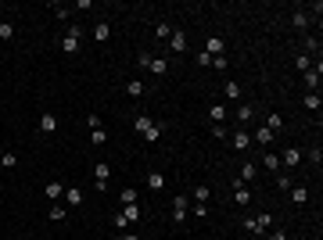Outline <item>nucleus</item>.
<instances>
[{
	"mask_svg": "<svg viewBox=\"0 0 323 240\" xmlns=\"http://www.w3.org/2000/svg\"><path fill=\"white\" fill-rule=\"evenodd\" d=\"M133 129L144 136L147 144H158V136H162V126L154 122V118H147V115H140V118H136V122H133Z\"/></svg>",
	"mask_w": 323,
	"mask_h": 240,
	"instance_id": "nucleus-1",
	"label": "nucleus"
},
{
	"mask_svg": "<svg viewBox=\"0 0 323 240\" xmlns=\"http://www.w3.org/2000/svg\"><path fill=\"white\" fill-rule=\"evenodd\" d=\"M244 229H248V233H255V237H266L273 229V215H270V211H262L258 219H244Z\"/></svg>",
	"mask_w": 323,
	"mask_h": 240,
	"instance_id": "nucleus-2",
	"label": "nucleus"
},
{
	"mask_svg": "<svg viewBox=\"0 0 323 240\" xmlns=\"http://www.w3.org/2000/svg\"><path fill=\"white\" fill-rule=\"evenodd\" d=\"M79 43H83V29H79V25H68L65 36H61V54H76Z\"/></svg>",
	"mask_w": 323,
	"mask_h": 240,
	"instance_id": "nucleus-3",
	"label": "nucleus"
},
{
	"mask_svg": "<svg viewBox=\"0 0 323 240\" xmlns=\"http://www.w3.org/2000/svg\"><path fill=\"white\" fill-rule=\"evenodd\" d=\"M230 187H234V205H237V208H248V205H252V190H248L241 179H234Z\"/></svg>",
	"mask_w": 323,
	"mask_h": 240,
	"instance_id": "nucleus-4",
	"label": "nucleus"
},
{
	"mask_svg": "<svg viewBox=\"0 0 323 240\" xmlns=\"http://www.w3.org/2000/svg\"><path fill=\"white\" fill-rule=\"evenodd\" d=\"M108 179H112V169H108L104 161H97L94 165V187L97 190H108Z\"/></svg>",
	"mask_w": 323,
	"mask_h": 240,
	"instance_id": "nucleus-5",
	"label": "nucleus"
},
{
	"mask_svg": "<svg viewBox=\"0 0 323 240\" xmlns=\"http://www.w3.org/2000/svg\"><path fill=\"white\" fill-rule=\"evenodd\" d=\"M320 79H323V64L316 61V68H309V72H306V86H309V94H320Z\"/></svg>",
	"mask_w": 323,
	"mask_h": 240,
	"instance_id": "nucleus-6",
	"label": "nucleus"
},
{
	"mask_svg": "<svg viewBox=\"0 0 323 240\" xmlns=\"http://www.w3.org/2000/svg\"><path fill=\"white\" fill-rule=\"evenodd\" d=\"M230 147H234V151H248V147H252V133H248V129H237V133L230 136Z\"/></svg>",
	"mask_w": 323,
	"mask_h": 240,
	"instance_id": "nucleus-7",
	"label": "nucleus"
},
{
	"mask_svg": "<svg viewBox=\"0 0 323 240\" xmlns=\"http://www.w3.org/2000/svg\"><path fill=\"white\" fill-rule=\"evenodd\" d=\"M187 215H190V201L187 197H176V201H172V223H183Z\"/></svg>",
	"mask_w": 323,
	"mask_h": 240,
	"instance_id": "nucleus-8",
	"label": "nucleus"
},
{
	"mask_svg": "<svg viewBox=\"0 0 323 240\" xmlns=\"http://www.w3.org/2000/svg\"><path fill=\"white\" fill-rule=\"evenodd\" d=\"M165 43L172 47V54H183V50H187V32H183V29H172V36H169Z\"/></svg>",
	"mask_w": 323,
	"mask_h": 240,
	"instance_id": "nucleus-9",
	"label": "nucleus"
},
{
	"mask_svg": "<svg viewBox=\"0 0 323 240\" xmlns=\"http://www.w3.org/2000/svg\"><path fill=\"white\" fill-rule=\"evenodd\" d=\"M288 165V169H294V165H302V151L298 147H288V151H280V169Z\"/></svg>",
	"mask_w": 323,
	"mask_h": 240,
	"instance_id": "nucleus-10",
	"label": "nucleus"
},
{
	"mask_svg": "<svg viewBox=\"0 0 323 240\" xmlns=\"http://www.w3.org/2000/svg\"><path fill=\"white\" fill-rule=\"evenodd\" d=\"M208 118H212V126H223L226 118H230V108L226 104H212L208 108Z\"/></svg>",
	"mask_w": 323,
	"mask_h": 240,
	"instance_id": "nucleus-11",
	"label": "nucleus"
},
{
	"mask_svg": "<svg viewBox=\"0 0 323 240\" xmlns=\"http://www.w3.org/2000/svg\"><path fill=\"white\" fill-rule=\"evenodd\" d=\"M252 144H255V147H270V144H273V133H270L266 126H255V133H252Z\"/></svg>",
	"mask_w": 323,
	"mask_h": 240,
	"instance_id": "nucleus-12",
	"label": "nucleus"
},
{
	"mask_svg": "<svg viewBox=\"0 0 323 240\" xmlns=\"http://www.w3.org/2000/svg\"><path fill=\"white\" fill-rule=\"evenodd\" d=\"M43 197H47V201H54V205H58V201L65 197V183H47V187H43Z\"/></svg>",
	"mask_w": 323,
	"mask_h": 240,
	"instance_id": "nucleus-13",
	"label": "nucleus"
},
{
	"mask_svg": "<svg viewBox=\"0 0 323 240\" xmlns=\"http://www.w3.org/2000/svg\"><path fill=\"white\" fill-rule=\"evenodd\" d=\"M65 205H68V208H79V205H83V190H79V187H65Z\"/></svg>",
	"mask_w": 323,
	"mask_h": 240,
	"instance_id": "nucleus-14",
	"label": "nucleus"
},
{
	"mask_svg": "<svg viewBox=\"0 0 323 240\" xmlns=\"http://www.w3.org/2000/svg\"><path fill=\"white\" fill-rule=\"evenodd\" d=\"M205 54H212V58H219V54H226V43L219 40V36H212V40H205Z\"/></svg>",
	"mask_w": 323,
	"mask_h": 240,
	"instance_id": "nucleus-15",
	"label": "nucleus"
},
{
	"mask_svg": "<svg viewBox=\"0 0 323 240\" xmlns=\"http://www.w3.org/2000/svg\"><path fill=\"white\" fill-rule=\"evenodd\" d=\"M144 187H147V190H165V176H162V172H147V176H144Z\"/></svg>",
	"mask_w": 323,
	"mask_h": 240,
	"instance_id": "nucleus-16",
	"label": "nucleus"
},
{
	"mask_svg": "<svg viewBox=\"0 0 323 240\" xmlns=\"http://www.w3.org/2000/svg\"><path fill=\"white\" fill-rule=\"evenodd\" d=\"M266 129L276 136V133L284 129V115H280V112H270V115H266Z\"/></svg>",
	"mask_w": 323,
	"mask_h": 240,
	"instance_id": "nucleus-17",
	"label": "nucleus"
},
{
	"mask_svg": "<svg viewBox=\"0 0 323 240\" xmlns=\"http://www.w3.org/2000/svg\"><path fill=\"white\" fill-rule=\"evenodd\" d=\"M258 179V165L255 161H244L241 165V183H255Z\"/></svg>",
	"mask_w": 323,
	"mask_h": 240,
	"instance_id": "nucleus-18",
	"label": "nucleus"
},
{
	"mask_svg": "<svg viewBox=\"0 0 323 240\" xmlns=\"http://www.w3.org/2000/svg\"><path fill=\"white\" fill-rule=\"evenodd\" d=\"M237 122H241V126H252V122H255V108H252V104H241V108H237Z\"/></svg>",
	"mask_w": 323,
	"mask_h": 240,
	"instance_id": "nucleus-19",
	"label": "nucleus"
},
{
	"mask_svg": "<svg viewBox=\"0 0 323 240\" xmlns=\"http://www.w3.org/2000/svg\"><path fill=\"white\" fill-rule=\"evenodd\" d=\"M40 133H58V118H54L51 112L40 115Z\"/></svg>",
	"mask_w": 323,
	"mask_h": 240,
	"instance_id": "nucleus-20",
	"label": "nucleus"
},
{
	"mask_svg": "<svg viewBox=\"0 0 323 240\" xmlns=\"http://www.w3.org/2000/svg\"><path fill=\"white\" fill-rule=\"evenodd\" d=\"M140 215H144L140 205H122V219L126 223H140Z\"/></svg>",
	"mask_w": 323,
	"mask_h": 240,
	"instance_id": "nucleus-21",
	"label": "nucleus"
},
{
	"mask_svg": "<svg viewBox=\"0 0 323 240\" xmlns=\"http://www.w3.org/2000/svg\"><path fill=\"white\" fill-rule=\"evenodd\" d=\"M147 72H151V76H165V72H169V61H165V58H151Z\"/></svg>",
	"mask_w": 323,
	"mask_h": 240,
	"instance_id": "nucleus-22",
	"label": "nucleus"
},
{
	"mask_svg": "<svg viewBox=\"0 0 323 240\" xmlns=\"http://www.w3.org/2000/svg\"><path fill=\"white\" fill-rule=\"evenodd\" d=\"M291 201H294V205H306V201H309V187H298V183H294V187H291Z\"/></svg>",
	"mask_w": 323,
	"mask_h": 240,
	"instance_id": "nucleus-23",
	"label": "nucleus"
},
{
	"mask_svg": "<svg viewBox=\"0 0 323 240\" xmlns=\"http://www.w3.org/2000/svg\"><path fill=\"white\" fill-rule=\"evenodd\" d=\"M90 144H94V147H104V144H108V129H104V126H101V129H90Z\"/></svg>",
	"mask_w": 323,
	"mask_h": 240,
	"instance_id": "nucleus-24",
	"label": "nucleus"
},
{
	"mask_svg": "<svg viewBox=\"0 0 323 240\" xmlns=\"http://www.w3.org/2000/svg\"><path fill=\"white\" fill-rule=\"evenodd\" d=\"M108 36H112V25H108V22H97V25H94V40H97V43H104Z\"/></svg>",
	"mask_w": 323,
	"mask_h": 240,
	"instance_id": "nucleus-25",
	"label": "nucleus"
},
{
	"mask_svg": "<svg viewBox=\"0 0 323 240\" xmlns=\"http://www.w3.org/2000/svg\"><path fill=\"white\" fill-rule=\"evenodd\" d=\"M47 219H51V223H65V219H68V208H61V205H51Z\"/></svg>",
	"mask_w": 323,
	"mask_h": 240,
	"instance_id": "nucleus-26",
	"label": "nucleus"
},
{
	"mask_svg": "<svg viewBox=\"0 0 323 240\" xmlns=\"http://www.w3.org/2000/svg\"><path fill=\"white\" fill-rule=\"evenodd\" d=\"M302 158H309L312 165H320V161H323V151H320V144H312L309 151H302Z\"/></svg>",
	"mask_w": 323,
	"mask_h": 240,
	"instance_id": "nucleus-27",
	"label": "nucleus"
},
{
	"mask_svg": "<svg viewBox=\"0 0 323 240\" xmlns=\"http://www.w3.org/2000/svg\"><path fill=\"white\" fill-rule=\"evenodd\" d=\"M126 94H129V97H144V82H140V79H129V82H126Z\"/></svg>",
	"mask_w": 323,
	"mask_h": 240,
	"instance_id": "nucleus-28",
	"label": "nucleus"
},
{
	"mask_svg": "<svg viewBox=\"0 0 323 240\" xmlns=\"http://www.w3.org/2000/svg\"><path fill=\"white\" fill-rule=\"evenodd\" d=\"M208 197H212L208 187H194V205H208Z\"/></svg>",
	"mask_w": 323,
	"mask_h": 240,
	"instance_id": "nucleus-29",
	"label": "nucleus"
},
{
	"mask_svg": "<svg viewBox=\"0 0 323 240\" xmlns=\"http://www.w3.org/2000/svg\"><path fill=\"white\" fill-rule=\"evenodd\" d=\"M262 165L270 172H280V154H262Z\"/></svg>",
	"mask_w": 323,
	"mask_h": 240,
	"instance_id": "nucleus-30",
	"label": "nucleus"
},
{
	"mask_svg": "<svg viewBox=\"0 0 323 240\" xmlns=\"http://www.w3.org/2000/svg\"><path fill=\"white\" fill-rule=\"evenodd\" d=\"M273 183H276V190H284V193L294 187V179H291V176H284V172H276V179H273Z\"/></svg>",
	"mask_w": 323,
	"mask_h": 240,
	"instance_id": "nucleus-31",
	"label": "nucleus"
},
{
	"mask_svg": "<svg viewBox=\"0 0 323 240\" xmlns=\"http://www.w3.org/2000/svg\"><path fill=\"white\" fill-rule=\"evenodd\" d=\"M154 36H158V40H169V36H172V25H169V22H158V25H154Z\"/></svg>",
	"mask_w": 323,
	"mask_h": 240,
	"instance_id": "nucleus-32",
	"label": "nucleus"
},
{
	"mask_svg": "<svg viewBox=\"0 0 323 240\" xmlns=\"http://www.w3.org/2000/svg\"><path fill=\"white\" fill-rule=\"evenodd\" d=\"M112 226H115V233H126V229H129V223L122 219V211H115V215H112Z\"/></svg>",
	"mask_w": 323,
	"mask_h": 240,
	"instance_id": "nucleus-33",
	"label": "nucleus"
},
{
	"mask_svg": "<svg viewBox=\"0 0 323 240\" xmlns=\"http://www.w3.org/2000/svg\"><path fill=\"white\" fill-rule=\"evenodd\" d=\"M51 11L58 15V22H68V7H65V4H58V0H54V4H51Z\"/></svg>",
	"mask_w": 323,
	"mask_h": 240,
	"instance_id": "nucleus-34",
	"label": "nucleus"
},
{
	"mask_svg": "<svg viewBox=\"0 0 323 240\" xmlns=\"http://www.w3.org/2000/svg\"><path fill=\"white\" fill-rule=\"evenodd\" d=\"M136 197H140L136 187H126V190H122V205H136Z\"/></svg>",
	"mask_w": 323,
	"mask_h": 240,
	"instance_id": "nucleus-35",
	"label": "nucleus"
},
{
	"mask_svg": "<svg viewBox=\"0 0 323 240\" xmlns=\"http://www.w3.org/2000/svg\"><path fill=\"white\" fill-rule=\"evenodd\" d=\"M320 104H323L320 94H309V97H306V108H309V112H320Z\"/></svg>",
	"mask_w": 323,
	"mask_h": 240,
	"instance_id": "nucleus-36",
	"label": "nucleus"
},
{
	"mask_svg": "<svg viewBox=\"0 0 323 240\" xmlns=\"http://www.w3.org/2000/svg\"><path fill=\"white\" fill-rule=\"evenodd\" d=\"M223 94H226L230 100H234V97H241V82H234V79H230V82H226V90H223Z\"/></svg>",
	"mask_w": 323,
	"mask_h": 240,
	"instance_id": "nucleus-37",
	"label": "nucleus"
},
{
	"mask_svg": "<svg viewBox=\"0 0 323 240\" xmlns=\"http://www.w3.org/2000/svg\"><path fill=\"white\" fill-rule=\"evenodd\" d=\"M0 40H15V25L11 22H0Z\"/></svg>",
	"mask_w": 323,
	"mask_h": 240,
	"instance_id": "nucleus-38",
	"label": "nucleus"
},
{
	"mask_svg": "<svg viewBox=\"0 0 323 240\" xmlns=\"http://www.w3.org/2000/svg\"><path fill=\"white\" fill-rule=\"evenodd\" d=\"M0 165H4V169H15V165H18V154H11V151L0 154Z\"/></svg>",
	"mask_w": 323,
	"mask_h": 240,
	"instance_id": "nucleus-39",
	"label": "nucleus"
},
{
	"mask_svg": "<svg viewBox=\"0 0 323 240\" xmlns=\"http://www.w3.org/2000/svg\"><path fill=\"white\" fill-rule=\"evenodd\" d=\"M294 64H298L302 72H309V68H312V58H309V54H298V58H294Z\"/></svg>",
	"mask_w": 323,
	"mask_h": 240,
	"instance_id": "nucleus-40",
	"label": "nucleus"
},
{
	"mask_svg": "<svg viewBox=\"0 0 323 240\" xmlns=\"http://www.w3.org/2000/svg\"><path fill=\"white\" fill-rule=\"evenodd\" d=\"M312 50H320V40H316V36H306V50H302V54L312 58Z\"/></svg>",
	"mask_w": 323,
	"mask_h": 240,
	"instance_id": "nucleus-41",
	"label": "nucleus"
},
{
	"mask_svg": "<svg viewBox=\"0 0 323 240\" xmlns=\"http://www.w3.org/2000/svg\"><path fill=\"white\" fill-rule=\"evenodd\" d=\"M309 25V15L306 11H294V29H306Z\"/></svg>",
	"mask_w": 323,
	"mask_h": 240,
	"instance_id": "nucleus-42",
	"label": "nucleus"
},
{
	"mask_svg": "<svg viewBox=\"0 0 323 240\" xmlns=\"http://www.w3.org/2000/svg\"><path fill=\"white\" fill-rule=\"evenodd\" d=\"M190 215H194V219H208V205H194Z\"/></svg>",
	"mask_w": 323,
	"mask_h": 240,
	"instance_id": "nucleus-43",
	"label": "nucleus"
},
{
	"mask_svg": "<svg viewBox=\"0 0 323 240\" xmlns=\"http://www.w3.org/2000/svg\"><path fill=\"white\" fill-rule=\"evenodd\" d=\"M198 64H201V68H208V64H212V54H205V50H198Z\"/></svg>",
	"mask_w": 323,
	"mask_h": 240,
	"instance_id": "nucleus-44",
	"label": "nucleus"
},
{
	"mask_svg": "<svg viewBox=\"0 0 323 240\" xmlns=\"http://www.w3.org/2000/svg\"><path fill=\"white\" fill-rule=\"evenodd\" d=\"M86 126L90 129H101V115H86Z\"/></svg>",
	"mask_w": 323,
	"mask_h": 240,
	"instance_id": "nucleus-45",
	"label": "nucleus"
},
{
	"mask_svg": "<svg viewBox=\"0 0 323 240\" xmlns=\"http://www.w3.org/2000/svg\"><path fill=\"white\" fill-rule=\"evenodd\" d=\"M266 240H288V233H284V229H273V233L266 237Z\"/></svg>",
	"mask_w": 323,
	"mask_h": 240,
	"instance_id": "nucleus-46",
	"label": "nucleus"
},
{
	"mask_svg": "<svg viewBox=\"0 0 323 240\" xmlns=\"http://www.w3.org/2000/svg\"><path fill=\"white\" fill-rule=\"evenodd\" d=\"M119 240H140V237H136V233H129V229H126V233L119 237Z\"/></svg>",
	"mask_w": 323,
	"mask_h": 240,
	"instance_id": "nucleus-47",
	"label": "nucleus"
},
{
	"mask_svg": "<svg viewBox=\"0 0 323 240\" xmlns=\"http://www.w3.org/2000/svg\"><path fill=\"white\" fill-rule=\"evenodd\" d=\"M255 240H266V237H255Z\"/></svg>",
	"mask_w": 323,
	"mask_h": 240,
	"instance_id": "nucleus-48",
	"label": "nucleus"
}]
</instances>
